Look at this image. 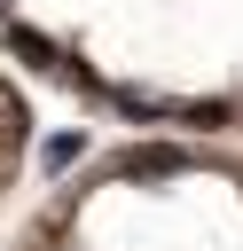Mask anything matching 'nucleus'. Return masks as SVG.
<instances>
[{"label":"nucleus","mask_w":243,"mask_h":251,"mask_svg":"<svg viewBox=\"0 0 243 251\" xmlns=\"http://www.w3.org/2000/svg\"><path fill=\"white\" fill-rule=\"evenodd\" d=\"M125 180H157V173H180V149H125L118 157Z\"/></svg>","instance_id":"nucleus-1"},{"label":"nucleus","mask_w":243,"mask_h":251,"mask_svg":"<svg viewBox=\"0 0 243 251\" xmlns=\"http://www.w3.org/2000/svg\"><path fill=\"white\" fill-rule=\"evenodd\" d=\"M16 55H31V63H39V71H47V63H55V47H47V39H39V31H16Z\"/></svg>","instance_id":"nucleus-3"},{"label":"nucleus","mask_w":243,"mask_h":251,"mask_svg":"<svg viewBox=\"0 0 243 251\" xmlns=\"http://www.w3.org/2000/svg\"><path fill=\"white\" fill-rule=\"evenodd\" d=\"M0 141H24V102L0 86Z\"/></svg>","instance_id":"nucleus-2"}]
</instances>
